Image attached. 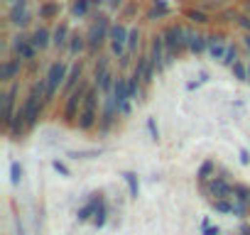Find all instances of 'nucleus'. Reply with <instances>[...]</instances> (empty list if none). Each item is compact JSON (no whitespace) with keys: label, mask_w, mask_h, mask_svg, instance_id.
I'll use <instances>...</instances> for the list:
<instances>
[{"label":"nucleus","mask_w":250,"mask_h":235,"mask_svg":"<svg viewBox=\"0 0 250 235\" xmlns=\"http://www.w3.org/2000/svg\"><path fill=\"white\" fill-rule=\"evenodd\" d=\"M20 69H22V59H20V57L3 61V64H0V81L8 83V81L18 78V76H20Z\"/></svg>","instance_id":"obj_12"},{"label":"nucleus","mask_w":250,"mask_h":235,"mask_svg":"<svg viewBox=\"0 0 250 235\" xmlns=\"http://www.w3.org/2000/svg\"><path fill=\"white\" fill-rule=\"evenodd\" d=\"M15 228H18V235H25V228H22V223H20V220L15 223Z\"/></svg>","instance_id":"obj_47"},{"label":"nucleus","mask_w":250,"mask_h":235,"mask_svg":"<svg viewBox=\"0 0 250 235\" xmlns=\"http://www.w3.org/2000/svg\"><path fill=\"white\" fill-rule=\"evenodd\" d=\"M213 169H216V167H213V162H211V159H206V162L199 167V174H196V179H199V181L206 186V184L213 179V176H211V174H213Z\"/></svg>","instance_id":"obj_27"},{"label":"nucleus","mask_w":250,"mask_h":235,"mask_svg":"<svg viewBox=\"0 0 250 235\" xmlns=\"http://www.w3.org/2000/svg\"><path fill=\"white\" fill-rule=\"evenodd\" d=\"M248 81H250V74H248Z\"/></svg>","instance_id":"obj_52"},{"label":"nucleus","mask_w":250,"mask_h":235,"mask_svg":"<svg viewBox=\"0 0 250 235\" xmlns=\"http://www.w3.org/2000/svg\"><path fill=\"white\" fill-rule=\"evenodd\" d=\"M213 208H216L218 213H233V203H230L228 198H216V201H213Z\"/></svg>","instance_id":"obj_35"},{"label":"nucleus","mask_w":250,"mask_h":235,"mask_svg":"<svg viewBox=\"0 0 250 235\" xmlns=\"http://www.w3.org/2000/svg\"><path fill=\"white\" fill-rule=\"evenodd\" d=\"M123 179L128 181V191H130V196H133V198H138V196H140V181H138V174L125 172V174H123Z\"/></svg>","instance_id":"obj_28"},{"label":"nucleus","mask_w":250,"mask_h":235,"mask_svg":"<svg viewBox=\"0 0 250 235\" xmlns=\"http://www.w3.org/2000/svg\"><path fill=\"white\" fill-rule=\"evenodd\" d=\"M221 64H223V66H230V69L238 64V47H235V44H230V47H228V52H226V57H223V61H221Z\"/></svg>","instance_id":"obj_30"},{"label":"nucleus","mask_w":250,"mask_h":235,"mask_svg":"<svg viewBox=\"0 0 250 235\" xmlns=\"http://www.w3.org/2000/svg\"><path fill=\"white\" fill-rule=\"evenodd\" d=\"M226 52H228V47L221 42V37H208V54H211L213 59H221V61H223Z\"/></svg>","instance_id":"obj_22"},{"label":"nucleus","mask_w":250,"mask_h":235,"mask_svg":"<svg viewBox=\"0 0 250 235\" xmlns=\"http://www.w3.org/2000/svg\"><path fill=\"white\" fill-rule=\"evenodd\" d=\"M248 206H250V203H245V201H238V198H235V203H233V213H235L238 218H245V215H248Z\"/></svg>","instance_id":"obj_38"},{"label":"nucleus","mask_w":250,"mask_h":235,"mask_svg":"<svg viewBox=\"0 0 250 235\" xmlns=\"http://www.w3.org/2000/svg\"><path fill=\"white\" fill-rule=\"evenodd\" d=\"M248 15H250V3H248Z\"/></svg>","instance_id":"obj_50"},{"label":"nucleus","mask_w":250,"mask_h":235,"mask_svg":"<svg viewBox=\"0 0 250 235\" xmlns=\"http://www.w3.org/2000/svg\"><path fill=\"white\" fill-rule=\"evenodd\" d=\"M162 37H165L167 64H169L182 49H187V27H182V25H169V27L162 32Z\"/></svg>","instance_id":"obj_2"},{"label":"nucleus","mask_w":250,"mask_h":235,"mask_svg":"<svg viewBox=\"0 0 250 235\" xmlns=\"http://www.w3.org/2000/svg\"><path fill=\"white\" fill-rule=\"evenodd\" d=\"M105 220H108V206H105V201L101 198V201H98V206H96V213H93L91 223H93L96 228H103V225H105Z\"/></svg>","instance_id":"obj_24"},{"label":"nucleus","mask_w":250,"mask_h":235,"mask_svg":"<svg viewBox=\"0 0 250 235\" xmlns=\"http://www.w3.org/2000/svg\"><path fill=\"white\" fill-rule=\"evenodd\" d=\"M172 15V8L165 3V0H155V5H152V10L147 13V20H152V22H157V20H162V18H169Z\"/></svg>","instance_id":"obj_19"},{"label":"nucleus","mask_w":250,"mask_h":235,"mask_svg":"<svg viewBox=\"0 0 250 235\" xmlns=\"http://www.w3.org/2000/svg\"><path fill=\"white\" fill-rule=\"evenodd\" d=\"M113 98H115L118 110H120L123 115H130V93H128V78H125V76H118V78H115Z\"/></svg>","instance_id":"obj_7"},{"label":"nucleus","mask_w":250,"mask_h":235,"mask_svg":"<svg viewBox=\"0 0 250 235\" xmlns=\"http://www.w3.org/2000/svg\"><path fill=\"white\" fill-rule=\"evenodd\" d=\"M96 103H98V86L88 91L83 105H81V115H79V128L81 130H91L98 120V113H96Z\"/></svg>","instance_id":"obj_5"},{"label":"nucleus","mask_w":250,"mask_h":235,"mask_svg":"<svg viewBox=\"0 0 250 235\" xmlns=\"http://www.w3.org/2000/svg\"><path fill=\"white\" fill-rule=\"evenodd\" d=\"M248 74H250V66H245V64H235L233 66V76L238 78V81H248Z\"/></svg>","instance_id":"obj_34"},{"label":"nucleus","mask_w":250,"mask_h":235,"mask_svg":"<svg viewBox=\"0 0 250 235\" xmlns=\"http://www.w3.org/2000/svg\"><path fill=\"white\" fill-rule=\"evenodd\" d=\"M108 74V57H98V64H96V71H93V78H96V83L103 78Z\"/></svg>","instance_id":"obj_31"},{"label":"nucleus","mask_w":250,"mask_h":235,"mask_svg":"<svg viewBox=\"0 0 250 235\" xmlns=\"http://www.w3.org/2000/svg\"><path fill=\"white\" fill-rule=\"evenodd\" d=\"M110 22H108V15H96L93 18V22H91V27H88V32H86V42H88V52L91 54H96L98 49H101V44L108 39V35H110Z\"/></svg>","instance_id":"obj_1"},{"label":"nucleus","mask_w":250,"mask_h":235,"mask_svg":"<svg viewBox=\"0 0 250 235\" xmlns=\"http://www.w3.org/2000/svg\"><path fill=\"white\" fill-rule=\"evenodd\" d=\"M101 155V150H88V152H69V157H74V159H86V157H98Z\"/></svg>","instance_id":"obj_40"},{"label":"nucleus","mask_w":250,"mask_h":235,"mask_svg":"<svg viewBox=\"0 0 250 235\" xmlns=\"http://www.w3.org/2000/svg\"><path fill=\"white\" fill-rule=\"evenodd\" d=\"M30 18H32V13L27 8V0H18V3H13L10 10H8V20L15 27H27L30 25Z\"/></svg>","instance_id":"obj_9"},{"label":"nucleus","mask_w":250,"mask_h":235,"mask_svg":"<svg viewBox=\"0 0 250 235\" xmlns=\"http://www.w3.org/2000/svg\"><path fill=\"white\" fill-rule=\"evenodd\" d=\"M81 74H83L81 64H74V66H71V71H69V76H66V83H64V93H71V91L76 88V83H81Z\"/></svg>","instance_id":"obj_20"},{"label":"nucleus","mask_w":250,"mask_h":235,"mask_svg":"<svg viewBox=\"0 0 250 235\" xmlns=\"http://www.w3.org/2000/svg\"><path fill=\"white\" fill-rule=\"evenodd\" d=\"M30 37H32V44L37 47V52H42V49H47L52 44V32L47 27H37Z\"/></svg>","instance_id":"obj_18"},{"label":"nucleus","mask_w":250,"mask_h":235,"mask_svg":"<svg viewBox=\"0 0 250 235\" xmlns=\"http://www.w3.org/2000/svg\"><path fill=\"white\" fill-rule=\"evenodd\" d=\"M235 25H240L248 35H250V15L248 13H238V18H235Z\"/></svg>","instance_id":"obj_39"},{"label":"nucleus","mask_w":250,"mask_h":235,"mask_svg":"<svg viewBox=\"0 0 250 235\" xmlns=\"http://www.w3.org/2000/svg\"><path fill=\"white\" fill-rule=\"evenodd\" d=\"M187 49H189L191 54L206 52V49H208V37H204V35H199V32H194V30H187Z\"/></svg>","instance_id":"obj_15"},{"label":"nucleus","mask_w":250,"mask_h":235,"mask_svg":"<svg viewBox=\"0 0 250 235\" xmlns=\"http://www.w3.org/2000/svg\"><path fill=\"white\" fill-rule=\"evenodd\" d=\"M150 64L155 66V71H165L167 66V47H165V37L155 35L152 37V47H150Z\"/></svg>","instance_id":"obj_8"},{"label":"nucleus","mask_w":250,"mask_h":235,"mask_svg":"<svg viewBox=\"0 0 250 235\" xmlns=\"http://www.w3.org/2000/svg\"><path fill=\"white\" fill-rule=\"evenodd\" d=\"M147 130H150V137L157 142L160 140V130H157V123H155V118H150V120H147Z\"/></svg>","instance_id":"obj_42"},{"label":"nucleus","mask_w":250,"mask_h":235,"mask_svg":"<svg viewBox=\"0 0 250 235\" xmlns=\"http://www.w3.org/2000/svg\"><path fill=\"white\" fill-rule=\"evenodd\" d=\"M88 91H91V86L86 83V81H81L71 93H69V98H66V105H64V120L66 123H71L76 115H81L79 113V105H83V100H86V96H88Z\"/></svg>","instance_id":"obj_4"},{"label":"nucleus","mask_w":250,"mask_h":235,"mask_svg":"<svg viewBox=\"0 0 250 235\" xmlns=\"http://www.w3.org/2000/svg\"><path fill=\"white\" fill-rule=\"evenodd\" d=\"M105 3H108V8H110V10H118V8L123 5V0H105Z\"/></svg>","instance_id":"obj_44"},{"label":"nucleus","mask_w":250,"mask_h":235,"mask_svg":"<svg viewBox=\"0 0 250 235\" xmlns=\"http://www.w3.org/2000/svg\"><path fill=\"white\" fill-rule=\"evenodd\" d=\"M221 3H228V0H221Z\"/></svg>","instance_id":"obj_51"},{"label":"nucleus","mask_w":250,"mask_h":235,"mask_svg":"<svg viewBox=\"0 0 250 235\" xmlns=\"http://www.w3.org/2000/svg\"><path fill=\"white\" fill-rule=\"evenodd\" d=\"M201 235H221V228H218V225H206V228L201 230Z\"/></svg>","instance_id":"obj_43"},{"label":"nucleus","mask_w":250,"mask_h":235,"mask_svg":"<svg viewBox=\"0 0 250 235\" xmlns=\"http://www.w3.org/2000/svg\"><path fill=\"white\" fill-rule=\"evenodd\" d=\"M15 98H18V83H13V86L5 91V96H3V125H5V128L10 125L13 115L18 113V110H15Z\"/></svg>","instance_id":"obj_11"},{"label":"nucleus","mask_w":250,"mask_h":235,"mask_svg":"<svg viewBox=\"0 0 250 235\" xmlns=\"http://www.w3.org/2000/svg\"><path fill=\"white\" fill-rule=\"evenodd\" d=\"M138 88H140V78H138V76H130V78H128V93H130V100L138 98Z\"/></svg>","instance_id":"obj_37"},{"label":"nucleus","mask_w":250,"mask_h":235,"mask_svg":"<svg viewBox=\"0 0 250 235\" xmlns=\"http://www.w3.org/2000/svg\"><path fill=\"white\" fill-rule=\"evenodd\" d=\"M93 8V3H91V0H74V3H71V15L74 18H86L88 15V10Z\"/></svg>","instance_id":"obj_25"},{"label":"nucleus","mask_w":250,"mask_h":235,"mask_svg":"<svg viewBox=\"0 0 250 235\" xmlns=\"http://www.w3.org/2000/svg\"><path fill=\"white\" fill-rule=\"evenodd\" d=\"M245 47H248V52H250V35H245Z\"/></svg>","instance_id":"obj_49"},{"label":"nucleus","mask_w":250,"mask_h":235,"mask_svg":"<svg viewBox=\"0 0 250 235\" xmlns=\"http://www.w3.org/2000/svg\"><path fill=\"white\" fill-rule=\"evenodd\" d=\"M187 18H189L191 22H196V25H204V22H208V15H206L201 8H199V10H196V8H189V10H187Z\"/></svg>","instance_id":"obj_29"},{"label":"nucleus","mask_w":250,"mask_h":235,"mask_svg":"<svg viewBox=\"0 0 250 235\" xmlns=\"http://www.w3.org/2000/svg\"><path fill=\"white\" fill-rule=\"evenodd\" d=\"M233 196H235L238 201L250 203V189H248V186H243V184H235V186H233Z\"/></svg>","instance_id":"obj_32"},{"label":"nucleus","mask_w":250,"mask_h":235,"mask_svg":"<svg viewBox=\"0 0 250 235\" xmlns=\"http://www.w3.org/2000/svg\"><path fill=\"white\" fill-rule=\"evenodd\" d=\"M140 44V30H130V37H128V52H135Z\"/></svg>","instance_id":"obj_36"},{"label":"nucleus","mask_w":250,"mask_h":235,"mask_svg":"<svg viewBox=\"0 0 250 235\" xmlns=\"http://www.w3.org/2000/svg\"><path fill=\"white\" fill-rule=\"evenodd\" d=\"M52 169H54L57 174H62V176H69V174H71V172H69V167H66L64 162H59V159H54V162H52Z\"/></svg>","instance_id":"obj_41"},{"label":"nucleus","mask_w":250,"mask_h":235,"mask_svg":"<svg viewBox=\"0 0 250 235\" xmlns=\"http://www.w3.org/2000/svg\"><path fill=\"white\" fill-rule=\"evenodd\" d=\"M128 37H130V30L125 27V25H113L110 27V35H108V42H110V52L123 59L125 57V49H128Z\"/></svg>","instance_id":"obj_6"},{"label":"nucleus","mask_w":250,"mask_h":235,"mask_svg":"<svg viewBox=\"0 0 250 235\" xmlns=\"http://www.w3.org/2000/svg\"><path fill=\"white\" fill-rule=\"evenodd\" d=\"M69 39H71V32L66 25H59L54 32H52V44L57 49H69Z\"/></svg>","instance_id":"obj_17"},{"label":"nucleus","mask_w":250,"mask_h":235,"mask_svg":"<svg viewBox=\"0 0 250 235\" xmlns=\"http://www.w3.org/2000/svg\"><path fill=\"white\" fill-rule=\"evenodd\" d=\"M66 76H69V69H66L62 61H54V64L49 66V71H47V76H44V81H47L44 100H47V103L54 98V93L59 91V86H64V83H66Z\"/></svg>","instance_id":"obj_3"},{"label":"nucleus","mask_w":250,"mask_h":235,"mask_svg":"<svg viewBox=\"0 0 250 235\" xmlns=\"http://www.w3.org/2000/svg\"><path fill=\"white\" fill-rule=\"evenodd\" d=\"M13 52H15V57H20L25 61H30V59L37 57V47L32 44V37H27V35L13 37Z\"/></svg>","instance_id":"obj_10"},{"label":"nucleus","mask_w":250,"mask_h":235,"mask_svg":"<svg viewBox=\"0 0 250 235\" xmlns=\"http://www.w3.org/2000/svg\"><path fill=\"white\" fill-rule=\"evenodd\" d=\"M59 10H62L59 3H54V0H47V3L40 5V18H42V20H54V18H59Z\"/></svg>","instance_id":"obj_21"},{"label":"nucleus","mask_w":250,"mask_h":235,"mask_svg":"<svg viewBox=\"0 0 250 235\" xmlns=\"http://www.w3.org/2000/svg\"><path fill=\"white\" fill-rule=\"evenodd\" d=\"M8 130V135L13 137V140H18V137H22V133L27 130V118H25V108H20L15 115H13V120H10V125L5 128Z\"/></svg>","instance_id":"obj_13"},{"label":"nucleus","mask_w":250,"mask_h":235,"mask_svg":"<svg viewBox=\"0 0 250 235\" xmlns=\"http://www.w3.org/2000/svg\"><path fill=\"white\" fill-rule=\"evenodd\" d=\"M98 201H101V198H98V196H93V198H91L88 203H83V206L79 208V215H76V218H79V223H83V220H91V218H93Z\"/></svg>","instance_id":"obj_23"},{"label":"nucleus","mask_w":250,"mask_h":235,"mask_svg":"<svg viewBox=\"0 0 250 235\" xmlns=\"http://www.w3.org/2000/svg\"><path fill=\"white\" fill-rule=\"evenodd\" d=\"M208 191L216 196V198H230V194H233V186L223 179V176H216L213 174V179L208 181Z\"/></svg>","instance_id":"obj_16"},{"label":"nucleus","mask_w":250,"mask_h":235,"mask_svg":"<svg viewBox=\"0 0 250 235\" xmlns=\"http://www.w3.org/2000/svg\"><path fill=\"white\" fill-rule=\"evenodd\" d=\"M10 181H13V186H18L22 181V167H20V162H13L10 164Z\"/></svg>","instance_id":"obj_33"},{"label":"nucleus","mask_w":250,"mask_h":235,"mask_svg":"<svg viewBox=\"0 0 250 235\" xmlns=\"http://www.w3.org/2000/svg\"><path fill=\"white\" fill-rule=\"evenodd\" d=\"M240 164H250V155L245 150H240Z\"/></svg>","instance_id":"obj_45"},{"label":"nucleus","mask_w":250,"mask_h":235,"mask_svg":"<svg viewBox=\"0 0 250 235\" xmlns=\"http://www.w3.org/2000/svg\"><path fill=\"white\" fill-rule=\"evenodd\" d=\"M86 49H88L86 37H83V35H71V39H69V52H71V54H81V52H86Z\"/></svg>","instance_id":"obj_26"},{"label":"nucleus","mask_w":250,"mask_h":235,"mask_svg":"<svg viewBox=\"0 0 250 235\" xmlns=\"http://www.w3.org/2000/svg\"><path fill=\"white\" fill-rule=\"evenodd\" d=\"M240 235H250V225H248V223L240 225Z\"/></svg>","instance_id":"obj_46"},{"label":"nucleus","mask_w":250,"mask_h":235,"mask_svg":"<svg viewBox=\"0 0 250 235\" xmlns=\"http://www.w3.org/2000/svg\"><path fill=\"white\" fill-rule=\"evenodd\" d=\"M118 113H120V110H118L115 98H113V96H105V108H103V115H101V130H103V133L113 125V120H115Z\"/></svg>","instance_id":"obj_14"},{"label":"nucleus","mask_w":250,"mask_h":235,"mask_svg":"<svg viewBox=\"0 0 250 235\" xmlns=\"http://www.w3.org/2000/svg\"><path fill=\"white\" fill-rule=\"evenodd\" d=\"M91 3H93V8H98V5H103V3H105V0H91Z\"/></svg>","instance_id":"obj_48"}]
</instances>
